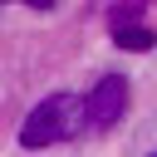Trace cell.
I'll use <instances>...</instances> for the list:
<instances>
[{
	"label": "cell",
	"mask_w": 157,
	"mask_h": 157,
	"mask_svg": "<svg viewBox=\"0 0 157 157\" xmlns=\"http://www.w3.org/2000/svg\"><path fill=\"white\" fill-rule=\"evenodd\" d=\"M152 39H157V34H152L147 25H123V29H113V44H118V49H137V54H142V49H152Z\"/></svg>",
	"instance_id": "3957f363"
},
{
	"label": "cell",
	"mask_w": 157,
	"mask_h": 157,
	"mask_svg": "<svg viewBox=\"0 0 157 157\" xmlns=\"http://www.w3.org/2000/svg\"><path fill=\"white\" fill-rule=\"evenodd\" d=\"M74 132H83V103L74 93H49L20 123V142L25 147H54V142H69Z\"/></svg>",
	"instance_id": "6da1fadb"
},
{
	"label": "cell",
	"mask_w": 157,
	"mask_h": 157,
	"mask_svg": "<svg viewBox=\"0 0 157 157\" xmlns=\"http://www.w3.org/2000/svg\"><path fill=\"white\" fill-rule=\"evenodd\" d=\"M123 113H128V78L123 74H103L83 98V128L88 132H108Z\"/></svg>",
	"instance_id": "7a4b0ae2"
},
{
	"label": "cell",
	"mask_w": 157,
	"mask_h": 157,
	"mask_svg": "<svg viewBox=\"0 0 157 157\" xmlns=\"http://www.w3.org/2000/svg\"><path fill=\"white\" fill-rule=\"evenodd\" d=\"M152 157H157V152H152Z\"/></svg>",
	"instance_id": "277c9868"
}]
</instances>
